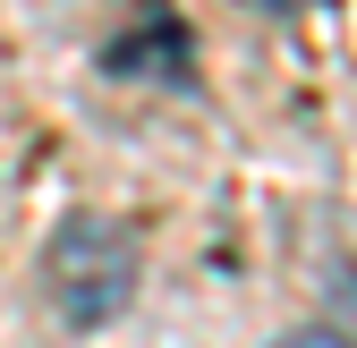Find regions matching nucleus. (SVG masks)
Segmentation results:
<instances>
[{
  "label": "nucleus",
  "instance_id": "1",
  "mask_svg": "<svg viewBox=\"0 0 357 348\" xmlns=\"http://www.w3.org/2000/svg\"><path fill=\"white\" fill-rule=\"evenodd\" d=\"M137 280L145 255L119 212H60V230L43 238V297L68 331H111L137 306Z\"/></svg>",
  "mask_w": 357,
  "mask_h": 348
},
{
  "label": "nucleus",
  "instance_id": "2",
  "mask_svg": "<svg viewBox=\"0 0 357 348\" xmlns=\"http://www.w3.org/2000/svg\"><path fill=\"white\" fill-rule=\"evenodd\" d=\"M273 348H349V340H340V331H324V323H306V331H281Z\"/></svg>",
  "mask_w": 357,
  "mask_h": 348
}]
</instances>
